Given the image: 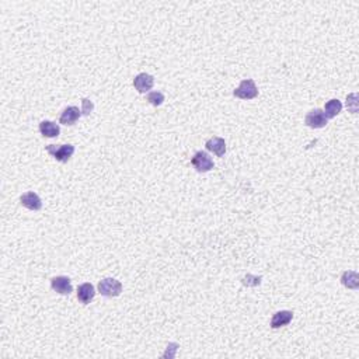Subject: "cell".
Wrapping results in <instances>:
<instances>
[{"instance_id": "2", "label": "cell", "mask_w": 359, "mask_h": 359, "mask_svg": "<svg viewBox=\"0 0 359 359\" xmlns=\"http://www.w3.org/2000/svg\"><path fill=\"white\" fill-rule=\"evenodd\" d=\"M98 292L105 298H116L122 292V284L114 278H105L98 282Z\"/></svg>"}, {"instance_id": "4", "label": "cell", "mask_w": 359, "mask_h": 359, "mask_svg": "<svg viewBox=\"0 0 359 359\" xmlns=\"http://www.w3.org/2000/svg\"><path fill=\"white\" fill-rule=\"evenodd\" d=\"M191 165L194 166L198 173H208L213 169V160L207 152H196L191 158Z\"/></svg>"}, {"instance_id": "5", "label": "cell", "mask_w": 359, "mask_h": 359, "mask_svg": "<svg viewBox=\"0 0 359 359\" xmlns=\"http://www.w3.org/2000/svg\"><path fill=\"white\" fill-rule=\"evenodd\" d=\"M327 122H329V119H327V116L324 114V111L318 110V108L307 112V115L304 118V124H306L309 128L313 129L324 128V127L327 125Z\"/></svg>"}, {"instance_id": "7", "label": "cell", "mask_w": 359, "mask_h": 359, "mask_svg": "<svg viewBox=\"0 0 359 359\" xmlns=\"http://www.w3.org/2000/svg\"><path fill=\"white\" fill-rule=\"evenodd\" d=\"M153 85H154V77L152 74L139 73L138 76H135L134 86L139 93H147L149 90H152Z\"/></svg>"}, {"instance_id": "10", "label": "cell", "mask_w": 359, "mask_h": 359, "mask_svg": "<svg viewBox=\"0 0 359 359\" xmlns=\"http://www.w3.org/2000/svg\"><path fill=\"white\" fill-rule=\"evenodd\" d=\"M205 147H207V150L212 152L213 154H216L218 157L225 156L226 142L225 139H222L219 136H213L211 139H208L207 143H205Z\"/></svg>"}, {"instance_id": "9", "label": "cell", "mask_w": 359, "mask_h": 359, "mask_svg": "<svg viewBox=\"0 0 359 359\" xmlns=\"http://www.w3.org/2000/svg\"><path fill=\"white\" fill-rule=\"evenodd\" d=\"M80 116H82V111H79L77 107L70 105V107H67V108L63 110L61 118H59V122H61L62 125L72 127V125H74L76 122L79 121Z\"/></svg>"}, {"instance_id": "17", "label": "cell", "mask_w": 359, "mask_h": 359, "mask_svg": "<svg viewBox=\"0 0 359 359\" xmlns=\"http://www.w3.org/2000/svg\"><path fill=\"white\" fill-rule=\"evenodd\" d=\"M261 276H254V275L247 274L242 280V282H243L244 286H258L261 284Z\"/></svg>"}, {"instance_id": "15", "label": "cell", "mask_w": 359, "mask_h": 359, "mask_svg": "<svg viewBox=\"0 0 359 359\" xmlns=\"http://www.w3.org/2000/svg\"><path fill=\"white\" fill-rule=\"evenodd\" d=\"M341 110H342V104H341L340 100H337V98L330 100V101H327L326 105H324V114L327 116V119L335 118V116L340 114Z\"/></svg>"}, {"instance_id": "6", "label": "cell", "mask_w": 359, "mask_h": 359, "mask_svg": "<svg viewBox=\"0 0 359 359\" xmlns=\"http://www.w3.org/2000/svg\"><path fill=\"white\" fill-rule=\"evenodd\" d=\"M51 286L56 293L61 295H70L73 288H72V281L69 280L67 276H55L51 280Z\"/></svg>"}, {"instance_id": "14", "label": "cell", "mask_w": 359, "mask_h": 359, "mask_svg": "<svg viewBox=\"0 0 359 359\" xmlns=\"http://www.w3.org/2000/svg\"><path fill=\"white\" fill-rule=\"evenodd\" d=\"M341 284L348 289H358L359 288V275L355 271H345L341 276Z\"/></svg>"}, {"instance_id": "11", "label": "cell", "mask_w": 359, "mask_h": 359, "mask_svg": "<svg viewBox=\"0 0 359 359\" xmlns=\"http://www.w3.org/2000/svg\"><path fill=\"white\" fill-rule=\"evenodd\" d=\"M94 296H96V289L92 284L86 282L77 288V299H79L80 303L89 304L94 299Z\"/></svg>"}, {"instance_id": "16", "label": "cell", "mask_w": 359, "mask_h": 359, "mask_svg": "<svg viewBox=\"0 0 359 359\" xmlns=\"http://www.w3.org/2000/svg\"><path fill=\"white\" fill-rule=\"evenodd\" d=\"M146 100L152 104V105H154V107H158V105H162L163 101H165V94L160 92H152L147 94Z\"/></svg>"}, {"instance_id": "18", "label": "cell", "mask_w": 359, "mask_h": 359, "mask_svg": "<svg viewBox=\"0 0 359 359\" xmlns=\"http://www.w3.org/2000/svg\"><path fill=\"white\" fill-rule=\"evenodd\" d=\"M93 110H94V104H93L92 100H89V98H83L82 100V115H90L93 112Z\"/></svg>"}, {"instance_id": "8", "label": "cell", "mask_w": 359, "mask_h": 359, "mask_svg": "<svg viewBox=\"0 0 359 359\" xmlns=\"http://www.w3.org/2000/svg\"><path fill=\"white\" fill-rule=\"evenodd\" d=\"M20 202H21L23 207L27 208V209H30V211H39V209L43 208L41 198L38 196V194L32 192V191L25 192V194L21 195V196H20Z\"/></svg>"}, {"instance_id": "12", "label": "cell", "mask_w": 359, "mask_h": 359, "mask_svg": "<svg viewBox=\"0 0 359 359\" xmlns=\"http://www.w3.org/2000/svg\"><path fill=\"white\" fill-rule=\"evenodd\" d=\"M293 313L289 310H281L276 311L272 318H271V329H280L284 326H288L289 323L292 322Z\"/></svg>"}, {"instance_id": "13", "label": "cell", "mask_w": 359, "mask_h": 359, "mask_svg": "<svg viewBox=\"0 0 359 359\" xmlns=\"http://www.w3.org/2000/svg\"><path fill=\"white\" fill-rule=\"evenodd\" d=\"M39 132L44 138H56L61 134V128L55 122L43 121L39 124Z\"/></svg>"}, {"instance_id": "1", "label": "cell", "mask_w": 359, "mask_h": 359, "mask_svg": "<svg viewBox=\"0 0 359 359\" xmlns=\"http://www.w3.org/2000/svg\"><path fill=\"white\" fill-rule=\"evenodd\" d=\"M45 149L52 157L61 163H67L74 153L73 145H48Z\"/></svg>"}, {"instance_id": "3", "label": "cell", "mask_w": 359, "mask_h": 359, "mask_svg": "<svg viewBox=\"0 0 359 359\" xmlns=\"http://www.w3.org/2000/svg\"><path fill=\"white\" fill-rule=\"evenodd\" d=\"M233 96L242 100H253L258 96V89L253 79L243 80L237 89L233 92Z\"/></svg>"}]
</instances>
